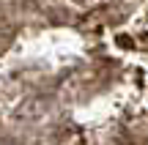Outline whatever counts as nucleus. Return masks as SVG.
I'll return each instance as SVG.
<instances>
[{
  "label": "nucleus",
  "mask_w": 148,
  "mask_h": 145,
  "mask_svg": "<svg viewBox=\"0 0 148 145\" xmlns=\"http://www.w3.org/2000/svg\"><path fill=\"white\" fill-rule=\"evenodd\" d=\"M115 49L118 52H134L137 49V41H134V36L132 33H126V30H121V33H115Z\"/></svg>",
  "instance_id": "1"
}]
</instances>
